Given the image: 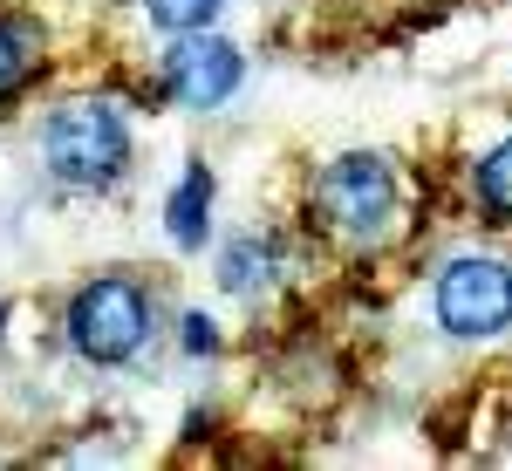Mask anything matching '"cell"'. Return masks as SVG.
Masks as SVG:
<instances>
[{
  "label": "cell",
  "mask_w": 512,
  "mask_h": 471,
  "mask_svg": "<svg viewBox=\"0 0 512 471\" xmlns=\"http://www.w3.org/2000/svg\"><path fill=\"white\" fill-rule=\"evenodd\" d=\"M431 314L451 342H492L512 328V267L492 253H458L437 267Z\"/></svg>",
  "instance_id": "3"
},
{
  "label": "cell",
  "mask_w": 512,
  "mask_h": 471,
  "mask_svg": "<svg viewBox=\"0 0 512 471\" xmlns=\"http://www.w3.org/2000/svg\"><path fill=\"white\" fill-rule=\"evenodd\" d=\"M35 76V35L21 21H0V103Z\"/></svg>",
  "instance_id": "9"
},
{
  "label": "cell",
  "mask_w": 512,
  "mask_h": 471,
  "mask_svg": "<svg viewBox=\"0 0 512 471\" xmlns=\"http://www.w3.org/2000/svg\"><path fill=\"white\" fill-rule=\"evenodd\" d=\"M41 164L62 185H76V192H103V185H117L123 164H130V130H123V117L103 96H76L41 130Z\"/></svg>",
  "instance_id": "1"
},
{
  "label": "cell",
  "mask_w": 512,
  "mask_h": 471,
  "mask_svg": "<svg viewBox=\"0 0 512 471\" xmlns=\"http://www.w3.org/2000/svg\"><path fill=\"white\" fill-rule=\"evenodd\" d=\"M315 205L342 239L376 246V239L396 226V171H390V157H376V151L328 157L321 178H315Z\"/></svg>",
  "instance_id": "2"
},
{
  "label": "cell",
  "mask_w": 512,
  "mask_h": 471,
  "mask_svg": "<svg viewBox=\"0 0 512 471\" xmlns=\"http://www.w3.org/2000/svg\"><path fill=\"white\" fill-rule=\"evenodd\" d=\"M0 328H7V301H0Z\"/></svg>",
  "instance_id": "12"
},
{
  "label": "cell",
  "mask_w": 512,
  "mask_h": 471,
  "mask_svg": "<svg viewBox=\"0 0 512 471\" xmlns=\"http://www.w3.org/2000/svg\"><path fill=\"white\" fill-rule=\"evenodd\" d=\"M219 7H226V0H144V14H151L158 28H171V35H198V28H212Z\"/></svg>",
  "instance_id": "10"
},
{
  "label": "cell",
  "mask_w": 512,
  "mask_h": 471,
  "mask_svg": "<svg viewBox=\"0 0 512 471\" xmlns=\"http://www.w3.org/2000/svg\"><path fill=\"white\" fill-rule=\"evenodd\" d=\"M144 335H151V301H144L137 280L103 274L89 287H76V301H69V349L82 362L117 369V362H130L144 349Z\"/></svg>",
  "instance_id": "4"
},
{
  "label": "cell",
  "mask_w": 512,
  "mask_h": 471,
  "mask_svg": "<svg viewBox=\"0 0 512 471\" xmlns=\"http://www.w3.org/2000/svg\"><path fill=\"white\" fill-rule=\"evenodd\" d=\"M219 287H226V294H260V287H274V246H267V239H233V246L219 253Z\"/></svg>",
  "instance_id": "8"
},
{
  "label": "cell",
  "mask_w": 512,
  "mask_h": 471,
  "mask_svg": "<svg viewBox=\"0 0 512 471\" xmlns=\"http://www.w3.org/2000/svg\"><path fill=\"white\" fill-rule=\"evenodd\" d=\"M178 335H185V355H212V349H219V328H212L205 314H185V328H178Z\"/></svg>",
  "instance_id": "11"
},
{
  "label": "cell",
  "mask_w": 512,
  "mask_h": 471,
  "mask_svg": "<svg viewBox=\"0 0 512 471\" xmlns=\"http://www.w3.org/2000/svg\"><path fill=\"white\" fill-rule=\"evenodd\" d=\"M164 226H171V239H178L185 253L205 246V226H212V171H205V164H185L178 192L164 198Z\"/></svg>",
  "instance_id": "6"
},
{
  "label": "cell",
  "mask_w": 512,
  "mask_h": 471,
  "mask_svg": "<svg viewBox=\"0 0 512 471\" xmlns=\"http://www.w3.org/2000/svg\"><path fill=\"white\" fill-rule=\"evenodd\" d=\"M239 76H246V62H239L233 41L219 35H185L171 55H164V96L178 103V110H219L226 96L239 89Z\"/></svg>",
  "instance_id": "5"
},
{
  "label": "cell",
  "mask_w": 512,
  "mask_h": 471,
  "mask_svg": "<svg viewBox=\"0 0 512 471\" xmlns=\"http://www.w3.org/2000/svg\"><path fill=\"white\" fill-rule=\"evenodd\" d=\"M472 198H478V212H485L492 226H512V137L492 144V151L472 164Z\"/></svg>",
  "instance_id": "7"
}]
</instances>
